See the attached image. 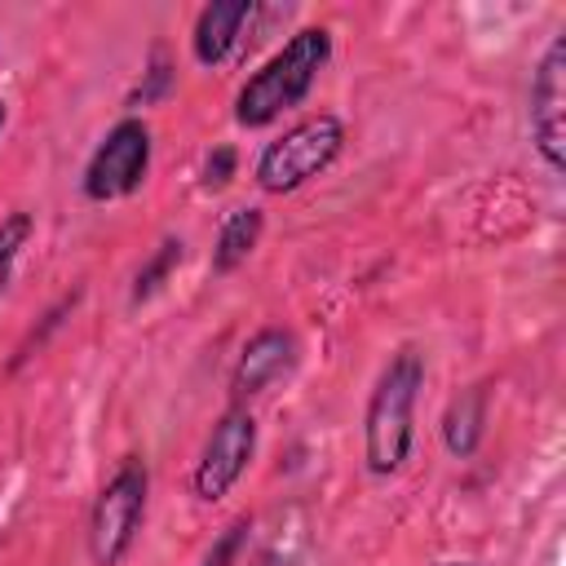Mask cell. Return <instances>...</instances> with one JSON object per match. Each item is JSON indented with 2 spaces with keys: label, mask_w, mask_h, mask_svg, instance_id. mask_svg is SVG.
<instances>
[{
  "label": "cell",
  "mask_w": 566,
  "mask_h": 566,
  "mask_svg": "<svg viewBox=\"0 0 566 566\" xmlns=\"http://www.w3.org/2000/svg\"><path fill=\"white\" fill-rule=\"evenodd\" d=\"M424 385V358L416 349H398L385 371L376 376V389L363 411V460L367 473L389 478L407 464L411 438H416V398Z\"/></svg>",
  "instance_id": "1"
},
{
  "label": "cell",
  "mask_w": 566,
  "mask_h": 566,
  "mask_svg": "<svg viewBox=\"0 0 566 566\" xmlns=\"http://www.w3.org/2000/svg\"><path fill=\"white\" fill-rule=\"evenodd\" d=\"M332 57V31L327 27H305L296 31L261 71L248 75V84L234 97V119L243 128H265L283 111L301 106L318 80V71Z\"/></svg>",
  "instance_id": "2"
},
{
  "label": "cell",
  "mask_w": 566,
  "mask_h": 566,
  "mask_svg": "<svg viewBox=\"0 0 566 566\" xmlns=\"http://www.w3.org/2000/svg\"><path fill=\"white\" fill-rule=\"evenodd\" d=\"M345 146V124L327 111L296 119L287 133H279L261 155H256V186L265 195H292L305 181H314L323 168H332V159Z\"/></svg>",
  "instance_id": "3"
},
{
  "label": "cell",
  "mask_w": 566,
  "mask_h": 566,
  "mask_svg": "<svg viewBox=\"0 0 566 566\" xmlns=\"http://www.w3.org/2000/svg\"><path fill=\"white\" fill-rule=\"evenodd\" d=\"M150 495V469L142 455H124L119 469L102 482L93 513H88V553L97 566H119L142 531Z\"/></svg>",
  "instance_id": "4"
},
{
  "label": "cell",
  "mask_w": 566,
  "mask_h": 566,
  "mask_svg": "<svg viewBox=\"0 0 566 566\" xmlns=\"http://www.w3.org/2000/svg\"><path fill=\"white\" fill-rule=\"evenodd\" d=\"M146 168H150V128L142 119H119L102 146L93 150V159L84 164V195L93 203H111V199H124L133 195L142 181H146Z\"/></svg>",
  "instance_id": "5"
},
{
  "label": "cell",
  "mask_w": 566,
  "mask_h": 566,
  "mask_svg": "<svg viewBox=\"0 0 566 566\" xmlns=\"http://www.w3.org/2000/svg\"><path fill=\"white\" fill-rule=\"evenodd\" d=\"M252 451H256V420H252L248 407H230V411L212 424V433H208V442H203V451H199V464H195V495H199L203 504H217L221 495H230V486L248 473Z\"/></svg>",
  "instance_id": "6"
},
{
  "label": "cell",
  "mask_w": 566,
  "mask_h": 566,
  "mask_svg": "<svg viewBox=\"0 0 566 566\" xmlns=\"http://www.w3.org/2000/svg\"><path fill=\"white\" fill-rule=\"evenodd\" d=\"M531 137L548 172L566 164V35H553L531 80Z\"/></svg>",
  "instance_id": "7"
},
{
  "label": "cell",
  "mask_w": 566,
  "mask_h": 566,
  "mask_svg": "<svg viewBox=\"0 0 566 566\" xmlns=\"http://www.w3.org/2000/svg\"><path fill=\"white\" fill-rule=\"evenodd\" d=\"M292 367H296V336L283 332V327H261V332L243 345V354H239V363H234V376H230V389H234L239 398L265 394L270 385L287 380Z\"/></svg>",
  "instance_id": "8"
},
{
  "label": "cell",
  "mask_w": 566,
  "mask_h": 566,
  "mask_svg": "<svg viewBox=\"0 0 566 566\" xmlns=\"http://www.w3.org/2000/svg\"><path fill=\"white\" fill-rule=\"evenodd\" d=\"M252 18H256V4H252V0H212V4L195 18V35H190L195 57H199L203 66H221V62L239 49L243 27H248Z\"/></svg>",
  "instance_id": "9"
},
{
  "label": "cell",
  "mask_w": 566,
  "mask_h": 566,
  "mask_svg": "<svg viewBox=\"0 0 566 566\" xmlns=\"http://www.w3.org/2000/svg\"><path fill=\"white\" fill-rule=\"evenodd\" d=\"M261 230H265L261 208H234V212L221 221V230H217V243H212V270H217V274L239 270V265L252 256V248L261 243Z\"/></svg>",
  "instance_id": "10"
},
{
  "label": "cell",
  "mask_w": 566,
  "mask_h": 566,
  "mask_svg": "<svg viewBox=\"0 0 566 566\" xmlns=\"http://www.w3.org/2000/svg\"><path fill=\"white\" fill-rule=\"evenodd\" d=\"M482 424H486V389L473 385L460 398H451V407L442 416V442H447V451L460 455V460L473 455L478 442H482Z\"/></svg>",
  "instance_id": "11"
},
{
  "label": "cell",
  "mask_w": 566,
  "mask_h": 566,
  "mask_svg": "<svg viewBox=\"0 0 566 566\" xmlns=\"http://www.w3.org/2000/svg\"><path fill=\"white\" fill-rule=\"evenodd\" d=\"M31 243V212H9L0 221V301L13 283V270H18V256L22 248Z\"/></svg>",
  "instance_id": "12"
},
{
  "label": "cell",
  "mask_w": 566,
  "mask_h": 566,
  "mask_svg": "<svg viewBox=\"0 0 566 566\" xmlns=\"http://www.w3.org/2000/svg\"><path fill=\"white\" fill-rule=\"evenodd\" d=\"M181 261V239H164L159 248H155V256L137 270V279H133V305H142V301H150L159 287H164V279L172 274V265Z\"/></svg>",
  "instance_id": "13"
},
{
  "label": "cell",
  "mask_w": 566,
  "mask_h": 566,
  "mask_svg": "<svg viewBox=\"0 0 566 566\" xmlns=\"http://www.w3.org/2000/svg\"><path fill=\"white\" fill-rule=\"evenodd\" d=\"M243 535H248V517H239V522H230L226 531H221V539L203 553V562L199 566H234V557H239V544H243Z\"/></svg>",
  "instance_id": "14"
},
{
  "label": "cell",
  "mask_w": 566,
  "mask_h": 566,
  "mask_svg": "<svg viewBox=\"0 0 566 566\" xmlns=\"http://www.w3.org/2000/svg\"><path fill=\"white\" fill-rule=\"evenodd\" d=\"M234 146H212V155L203 159V190H226V181L234 177Z\"/></svg>",
  "instance_id": "15"
},
{
  "label": "cell",
  "mask_w": 566,
  "mask_h": 566,
  "mask_svg": "<svg viewBox=\"0 0 566 566\" xmlns=\"http://www.w3.org/2000/svg\"><path fill=\"white\" fill-rule=\"evenodd\" d=\"M168 80H172V71H168V62H164V49H155V62H150V71H146V88H137L133 102H155V97L168 88Z\"/></svg>",
  "instance_id": "16"
},
{
  "label": "cell",
  "mask_w": 566,
  "mask_h": 566,
  "mask_svg": "<svg viewBox=\"0 0 566 566\" xmlns=\"http://www.w3.org/2000/svg\"><path fill=\"white\" fill-rule=\"evenodd\" d=\"M4 119H9V106H4V102H0V128H4Z\"/></svg>",
  "instance_id": "17"
},
{
  "label": "cell",
  "mask_w": 566,
  "mask_h": 566,
  "mask_svg": "<svg viewBox=\"0 0 566 566\" xmlns=\"http://www.w3.org/2000/svg\"><path fill=\"white\" fill-rule=\"evenodd\" d=\"M442 566H473V562H442Z\"/></svg>",
  "instance_id": "18"
}]
</instances>
